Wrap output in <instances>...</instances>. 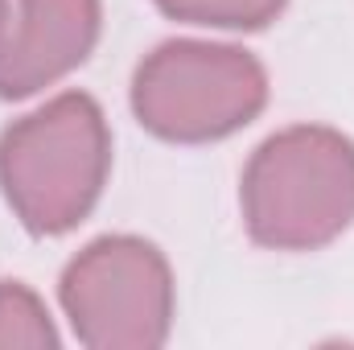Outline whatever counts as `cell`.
<instances>
[{"label":"cell","instance_id":"obj_4","mask_svg":"<svg viewBox=\"0 0 354 350\" xmlns=\"http://www.w3.org/2000/svg\"><path fill=\"white\" fill-rule=\"evenodd\" d=\"M62 313L91 350H157L174 330V268L140 235H99L62 268Z\"/></svg>","mask_w":354,"mask_h":350},{"label":"cell","instance_id":"obj_3","mask_svg":"<svg viewBox=\"0 0 354 350\" xmlns=\"http://www.w3.org/2000/svg\"><path fill=\"white\" fill-rule=\"evenodd\" d=\"M128 99L157 140L210 145L235 136L268 107V71L243 46L174 37L136 62Z\"/></svg>","mask_w":354,"mask_h":350},{"label":"cell","instance_id":"obj_2","mask_svg":"<svg viewBox=\"0 0 354 350\" xmlns=\"http://www.w3.org/2000/svg\"><path fill=\"white\" fill-rule=\"evenodd\" d=\"M239 210L252 243L268 252H317L354 223V140L326 124L272 132L239 177Z\"/></svg>","mask_w":354,"mask_h":350},{"label":"cell","instance_id":"obj_1","mask_svg":"<svg viewBox=\"0 0 354 350\" xmlns=\"http://www.w3.org/2000/svg\"><path fill=\"white\" fill-rule=\"evenodd\" d=\"M111 174V128L87 91H62L0 132V194L29 235L75 231Z\"/></svg>","mask_w":354,"mask_h":350},{"label":"cell","instance_id":"obj_5","mask_svg":"<svg viewBox=\"0 0 354 350\" xmlns=\"http://www.w3.org/2000/svg\"><path fill=\"white\" fill-rule=\"evenodd\" d=\"M103 33V0H17L0 37V99H29L79 71Z\"/></svg>","mask_w":354,"mask_h":350},{"label":"cell","instance_id":"obj_6","mask_svg":"<svg viewBox=\"0 0 354 350\" xmlns=\"http://www.w3.org/2000/svg\"><path fill=\"white\" fill-rule=\"evenodd\" d=\"M153 4L181 25L256 33V29H268L284 12L288 0H153Z\"/></svg>","mask_w":354,"mask_h":350},{"label":"cell","instance_id":"obj_7","mask_svg":"<svg viewBox=\"0 0 354 350\" xmlns=\"http://www.w3.org/2000/svg\"><path fill=\"white\" fill-rule=\"evenodd\" d=\"M58 330L41 297L21 280H0V347H58Z\"/></svg>","mask_w":354,"mask_h":350},{"label":"cell","instance_id":"obj_8","mask_svg":"<svg viewBox=\"0 0 354 350\" xmlns=\"http://www.w3.org/2000/svg\"><path fill=\"white\" fill-rule=\"evenodd\" d=\"M4 29H8V0H0V37H4Z\"/></svg>","mask_w":354,"mask_h":350}]
</instances>
